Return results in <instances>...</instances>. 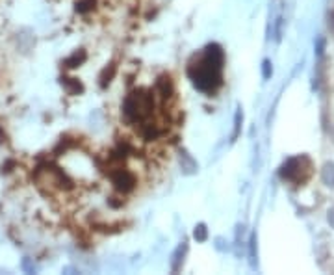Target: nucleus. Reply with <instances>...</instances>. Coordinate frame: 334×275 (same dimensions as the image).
<instances>
[{
	"label": "nucleus",
	"instance_id": "nucleus-1",
	"mask_svg": "<svg viewBox=\"0 0 334 275\" xmlns=\"http://www.w3.org/2000/svg\"><path fill=\"white\" fill-rule=\"evenodd\" d=\"M223 66L225 52L221 45L210 43L199 56H193L188 66V76L199 92L216 93L223 86Z\"/></svg>",
	"mask_w": 334,
	"mask_h": 275
},
{
	"label": "nucleus",
	"instance_id": "nucleus-2",
	"mask_svg": "<svg viewBox=\"0 0 334 275\" xmlns=\"http://www.w3.org/2000/svg\"><path fill=\"white\" fill-rule=\"evenodd\" d=\"M152 110H154V98L152 93L147 90H138L126 95L123 102V118L130 124H147L151 123Z\"/></svg>",
	"mask_w": 334,
	"mask_h": 275
},
{
	"label": "nucleus",
	"instance_id": "nucleus-3",
	"mask_svg": "<svg viewBox=\"0 0 334 275\" xmlns=\"http://www.w3.org/2000/svg\"><path fill=\"white\" fill-rule=\"evenodd\" d=\"M279 175H281V178L295 184V186L307 182L308 178H310V175H312V160L308 156H305V154L290 158V160H286L281 166Z\"/></svg>",
	"mask_w": 334,
	"mask_h": 275
},
{
	"label": "nucleus",
	"instance_id": "nucleus-4",
	"mask_svg": "<svg viewBox=\"0 0 334 275\" xmlns=\"http://www.w3.org/2000/svg\"><path fill=\"white\" fill-rule=\"evenodd\" d=\"M35 180H37L41 188H48V190H63V188L71 186V182L63 175V171L56 170V168H41V170H37Z\"/></svg>",
	"mask_w": 334,
	"mask_h": 275
},
{
	"label": "nucleus",
	"instance_id": "nucleus-5",
	"mask_svg": "<svg viewBox=\"0 0 334 275\" xmlns=\"http://www.w3.org/2000/svg\"><path fill=\"white\" fill-rule=\"evenodd\" d=\"M111 182L115 186V190L123 192V194H128L136 188V177H134V173L128 170H123V168H119L111 173Z\"/></svg>",
	"mask_w": 334,
	"mask_h": 275
},
{
	"label": "nucleus",
	"instance_id": "nucleus-6",
	"mask_svg": "<svg viewBox=\"0 0 334 275\" xmlns=\"http://www.w3.org/2000/svg\"><path fill=\"white\" fill-rule=\"evenodd\" d=\"M178 162H180V168H182L184 175H193V173H197V170H199L197 162L188 154V152L184 151V149L178 151Z\"/></svg>",
	"mask_w": 334,
	"mask_h": 275
},
{
	"label": "nucleus",
	"instance_id": "nucleus-7",
	"mask_svg": "<svg viewBox=\"0 0 334 275\" xmlns=\"http://www.w3.org/2000/svg\"><path fill=\"white\" fill-rule=\"evenodd\" d=\"M186 251H188V246H186V242H182V246H178L177 251L173 253V260H171V270H173V272H178V270L182 268Z\"/></svg>",
	"mask_w": 334,
	"mask_h": 275
},
{
	"label": "nucleus",
	"instance_id": "nucleus-8",
	"mask_svg": "<svg viewBox=\"0 0 334 275\" xmlns=\"http://www.w3.org/2000/svg\"><path fill=\"white\" fill-rule=\"evenodd\" d=\"M321 180L325 186L334 188V162H327L321 170Z\"/></svg>",
	"mask_w": 334,
	"mask_h": 275
},
{
	"label": "nucleus",
	"instance_id": "nucleus-9",
	"mask_svg": "<svg viewBox=\"0 0 334 275\" xmlns=\"http://www.w3.org/2000/svg\"><path fill=\"white\" fill-rule=\"evenodd\" d=\"M82 62H85V52L80 50V52H74L69 60H65V67H78Z\"/></svg>",
	"mask_w": 334,
	"mask_h": 275
},
{
	"label": "nucleus",
	"instance_id": "nucleus-10",
	"mask_svg": "<svg viewBox=\"0 0 334 275\" xmlns=\"http://www.w3.org/2000/svg\"><path fill=\"white\" fill-rule=\"evenodd\" d=\"M193 236H195L197 242H206V238H208V229H206V225L204 223H199L193 230Z\"/></svg>",
	"mask_w": 334,
	"mask_h": 275
},
{
	"label": "nucleus",
	"instance_id": "nucleus-11",
	"mask_svg": "<svg viewBox=\"0 0 334 275\" xmlns=\"http://www.w3.org/2000/svg\"><path fill=\"white\" fill-rule=\"evenodd\" d=\"M95 8V0H78L76 2V12L78 14H87Z\"/></svg>",
	"mask_w": 334,
	"mask_h": 275
},
{
	"label": "nucleus",
	"instance_id": "nucleus-12",
	"mask_svg": "<svg viewBox=\"0 0 334 275\" xmlns=\"http://www.w3.org/2000/svg\"><path fill=\"white\" fill-rule=\"evenodd\" d=\"M249 256H251V268H256V234L251 236L249 240Z\"/></svg>",
	"mask_w": 334,
	"mask_h": 275
},
{
	"label": "nucleus",
	"instance_id": "nucleus-13",
	"mask_svg": "<svg viewBox=\"0 0 334 275\" xmlns=\"http://www.w3.org/2000/svg\"><path fill=\"white\" fill-rule=\"evenodd\" d=\"M242 121H243V114L242 110L236 112V118H234V132H232V142L240 136V128H242Z\"/></svg>",
	"mask_w": 334,
	"mask_h": 275
},
{
	"label": "nucleus",
	"instance_id": "nucleus-14",
	"mask_svg": "<svg viewBox=\"0 0 334 275\" xmlns=\"http://www.w3.org/2000/svg\"><path fill=\"white\" fill-rule=\"evenodd\" d=\"M271 74H273L271 62H269V60H264V62H262V76H264V80H269V78H271Z\"/></svg>",
	"mask_w": 334,
	"mask_h": 275
},
{
	"label": "nucleus",
	"instance_id": "nucleus-15",
	"mask_svg": "<svg viewBox=\"0 0 334 275\" xmlns=\"http://www.w3.org/2000/svg\"><path fill=\"white\" fill-rule=\"evenodd\" d=\"M22 270L26 274H33L35 272V264L32 262V258H22Z\"/></svg>",
	"mask_w": 334,
	"mask_h": 275
},
{
	"label": "nucleus",
	"instance_id": "nucleus-16",
	"mask_svg": "<svg viewBox=\"0 0 334 275\" xmlns=\"http://www.w3.org/2000/svg\"><path fill=\"white\" fill-rule=\"evenodd\" d=\"M323 48H325V41L321 40V38H318V43H316V52H318V56H323Z\"/></svg>",
	"mask_w": 334,
	"mask_h": 275
},
{
	"label": "nucleus",
	"instance_id": "nucleus-17",
	"mask_svg": "<svg viewBox=\"0 0 334 275\" xmlns=\"http://www.w3.org/2000/svg\"><path fill=\"white\" fill-rule=\"evenodd\" d=\"M329 223H331V227L334 229V208L329 210Z\"/></svg>",
	"mask_w": 334,
	"mask_h": 275
},
{
	"label": "nucleus",
	"instance_id": "nucleus-18",
	"mask_svg": "<svg viewBox=\"0 0 334 275\" xmlns=\"http://www.w3.org/2000/svg\"><path fill=\"white\" fill-rule=\"evenodd\" d=\"M329 28H331V30L334 32V12L329 15Z\"/></svg>",
	"mask_w": 334,
	"mask_h": 275
}]
</instances>
